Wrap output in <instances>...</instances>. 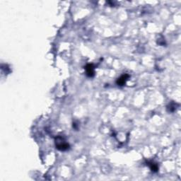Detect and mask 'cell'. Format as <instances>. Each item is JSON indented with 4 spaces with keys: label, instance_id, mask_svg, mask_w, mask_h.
<instances>
[{
    "label": "cell",
    "instance_id": "3",
    "mask_svg": "<svg viewBox=\"0 0 181 181\" xmlns=\"http://www.w3.org/2000/svg\"><path fill=\"white\" fill-rule=\"evenodd\" d=\"M129 77V76L127 74H123V75H122L120 77H119L117 79L116 82L117 84H118V86H124L125 84H126V82L128 80Z\"/></svg>",
    "mask_w": 181,
    "mask_h": 181
},
{
    "label": "cell",
    "instance_id": "2",
    "mask_svg": "<svg viewBox=\"0 0 181 181\" xmlns=\"http://www.w3.org/2000/svg\"><path fill=\"white\" fill-rule=\"evenodd\" d=\"M94 66L93 64H88L85 67L86 73V76L88 77H93L95 76V71H94Z\"/></svg>",
    "mask_w": 181,
    "mask_h": 181
},
{
    "label": "cell",
    "instance_id": "5",
    "mask_svg": "<svg viewBox=\"0 0 181 181\" xmlns=\"http://www.w3.org/2000/svg\"><path fill=\"white\" fill-rule=\"evenodd\" d=\"M177 105H178L177 103H175L174 102L171 103H169L167 105V111L168 113H174V112L176 111V109H177Z\"/></svg>",
    "mask_w": 181,
    "mask_h": 181
},
{
    "label": "cell",
    "instance_id": "4",
    "mask_svg": "<svg viewBox=\"0 0 181 181\" xmlns=\"http://www.w3.org/2000/svg\"><path fill=\"white\" fill-rule=\"evenodd\" d=\"M146 164H147L148 166L150 168L151 171H152V172H154V173L158 172L159 166L157 163H154V161H148V162H146Z\"/></svg>",
    "mask_w": 181,
    "mask_h": 181
},
{
    "label": "cell",
    "instance_id": "1",
    "mask_svg": "<svg viewBox=\"0 0 181 181\" xmlns=\"http://www.w3.org/2000/svg\"><path fill=\"white\" fill-rule=\"evenodd\" d=\"M55 144H56V148H57L58 150L65 151L68 150L69 149V145L68 143H67L65 142V140L62 137H58L55 140Z\"/></svg>",
    "mask_w": 181,
    "mask_h": 181
}]
</instances>
